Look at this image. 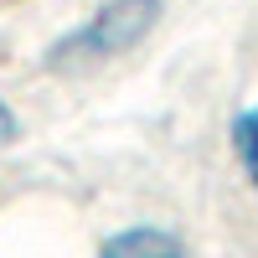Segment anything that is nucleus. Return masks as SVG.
<instances>
[{
  "mask_svg": "<svg viewBox=\"0 0 258 258\" xmlns=\"http://www.w3.org/2000/svg\"><path fill=\"white\" fill-rule=\"evenodd\" d=\"M160 16H165V0H98L78 26H68L47 52H41V62H47L52 73L103 68V62L135 52L140 41L160 26Z\"/></svg>",
  "mask_w": 258,
  "mask_h": 258,
  "instance_id": "nucleus-1",
  "label": "nucleus"
},
{
  "mask_svg": "<svg viewBox=\"0 0 258 258\" xmlns=\"http://www.w3.org/2000/svg\"><path fill=\"white\" fill-rule=\"evenodd\" d=\"M98 258H191L186 243L160 222H129L98 243Z\"/></svg>",
  "mask_w": 258,
  "mask_h": 258,
  "instance_id": "nucleus-2",
  "label": "nucleus"
},
{
  "mask_svg": "<svg viewBox=\"0 0 258 258\" xmlns=\"http://www.w3.org/2000/svg\"><path fill=\"white\" fill-rule=\"evenodd\" d=\"M227 140H232V155H238V170H243L248 191L258 197V103L238 109V119H232V129H227Z\"/></svg>",
  "mask_w": 258,
  "mask_h": 258,
  "instance_id": "nucleus-3",
  "label": "nucleus"
},
{
  "mask_svg": "<svg viewBox=\"0 0 258 258\" xmlns=\"http://www.w3.org/2000/svg\"><path fill=\"white\" fill-rule=\"evenodd\" d=\"M16 135H21V119H16V109H11V103L0 98V150H6Z\"/></svg>",
  "mask_w": 258,
  "mask_h": 258,
  "instance_id": "nucleus-4",
  "label": "nucleus"
}]
</instances>
